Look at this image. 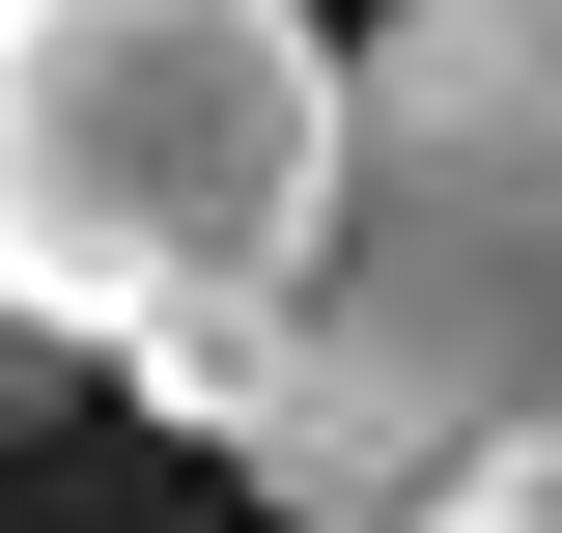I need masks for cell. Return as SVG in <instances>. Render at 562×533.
Segmentation results:
<instances>
[{"label":"cell","mask_w":562,"mask_h":533,"mask_svg":"<svg viewBox=\"0 0 562 533\" xmlns=\"http://www.w3.org/2000/svg\"><path fill=\"white\" fill-rule=\"evenodd\" d=\"M338 84L366 29L310 0H0V309H57L140 421L225 450L338 253Z\"/></svg>","instance_id":"7a4b0ae2"},{"label":"cell","mask_w":562,"mask_h":533,"mask_svg":"<svg viewBox=\"0 0 562 533\" xmlns=\"http://www.w3.org/2000/svg\"><path fill=\"white\" fill-rule=\"evenodd\" d=\"M310 533H562V0H366L338 253L225 394Z\"/></svg>","instance_id":"6da1fadb"},{"label":"cell","mask_w":562,"mask_h":533,"mask_svg":"<svg viewBox=\"0 0 562 533\" xmlns=\"http://www.w3.org/2000/svg\"><path fill=\"white\" fill-rule=\"evenodd\" d=\"M57 394H85V337H57V309H0V450H29Z\"/></svg>","instance_id":"3957f363"}]
</instances>
